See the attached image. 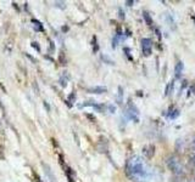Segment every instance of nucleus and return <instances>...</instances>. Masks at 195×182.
<instances>
[{"mask_svg": "<svg viewBox=\"0 0 195 182\" xmlns=\"http://www.w3.org/2000/svg\"><path fill=\"white\" fill-rule=\"evenodd\" d=\"M127 176L134 182H148L151 177V171L139 155L130 157L126 163Z\"/></svg>", "mask_w": 195, "mask_h": 182, "instance_id": "obj_1", "label": "nucleus"}, {"mask_svg": "<svg viewBox=\"0 0 195 182\" xmlns=\"http://www.w3.org/2000/svg\"><path fill=\"white\" fill-rule=\"evenodd\" d=\"M166 165H167V168L172 171V174L174 175V176H179V175H183V170H184V168H183V165H182V163H181V160H179V158L177 157V155H170L167 159H166Z\"/></svg>", "mask_w": 195, "mask_h": 182, "instance_id": "obj_2", "label": "nucleus"}, {"mask_svg": "<svg viewBox=\"0 0 195 182\" xmlns=\"http://www.w3.org/2000/svg\"><path fill=\"white\" fill-rule=\"evenodd\" d=\"M127 115L130 120H133L134 123H138L139 121V109L137 108V106L134 103H132L129 101L128 107H127Z\"/></svg>", "mask_w": 195, "mask_h": 182, "instance_id": "obj_3", "label": "nucleus"}, {"mask_svg": "<svg viewBox=\"0 0 195 182\" xmlns=\"http://www.w3.org/2000/svg\"><path fill=\"white\" fill-rule=\"evenodd\" d=\"M151 46H152V44H151L150 39H148V38L141 39V51L145 57L151 55Z\"/></svg>", "mask_w": 195, "mask_h": 182, "instance_id": "obj_4", "label": "nucleus"}, {"mask_svg": "<svg viewBox=\"0 0 195 182\" xmlns=\"http://www.w3.org/2000/svg\"><path fill=\"white\" fill-rule=\"evenodd\" d=\"M43 169H44L45 176H46V178H48V181H49V182H57V180H56V176L54 175L53 170H51V168H50L48 164L43 163Z\"/></svg>", "mask_w": 195, "mask_h": 182, "instance_id": "obj_5", "label": "nucleus"}, {"mask_svg": "<svg viewBox=\"0 0 195 182\" xmlns=\"http://www.w3.org/2000/svg\"><path fill=\"white\" fill-rule=\"evenodd\" d=\"M143 154H144L145 158L151 159L154 155H155V146L151 145V143L144 146V148H143Z\"/></svg>", "mask_w": 195, "mask_h": 182, "instance_id": "obj_6", "label": "nucleus"}, {"mask_svg": "<svg viewBox=\"0 0 195 182\" xmlns=\"http://www.w3.org/2000/svg\"><path fill=\"white\" fill-rule=\"evenodd\" d=\"M163 19H165V22L172 28V29H176V21H174V18L171 14L166 12V14H163Z\"/></svg>", "mask_w": 195, "mask_h": 182, "instance_id": "obj_7", "label": "nucleus"}, {"mask_svg": "<svg viewBox=\"0 0 195 182\" xmlns=\"http://www.w3.org/2000/svg\"><path fill=\"white\" fill-rule=\"evenodd\" d=\"M98 152H100V153H106L107 149H109V146H107V141L105 140H99L98 142Z\"/></svg>", "mask_w": 195, "mask_h": 182, "instance_id": "obj_8", "label": "nucleus"}, {"mask_svg": "<svg viewBox=\"0 0 195 182\" xmlns=\"http://www.w3.org/2000/svg\"><path fill=\"white\" fill-rule=\"evenodd\" d=\"M183 68H184V64H183L182 61L177 62L176 67H174V75H176V78H181V75L183 73Z\"/></svg>", "mask_w": 195, "mask_h": 182, "instance_id": "obj_9", "label": "nucleus"}, {"mask_svg": "<svg viewBox=\"0 0 195 182\" xmlns=\"http://www.w3.org/2000/svg\"><path fill=\"white\" fill-rule=\"evenodd\" d=\"M88 91H89V92H91V94H104V92H106V91H107V89L105 86H94V87L88 89Z\"/></svg>", "mask_w": 195, "mask_h": 182, "instance_id": "obj_10", "label": "nucleus"}, {"mask_svg": "<svg viewBox=\"0 0 195 182\" xmlns=\"http://www.w3.org/2000/svg\"><path fill=\"white\" fill-rule=\"evenodd\" d=\"M167 112H168V113H167V117L171 118V119H176V118L179 115V109L174 108V107H170Z\"/></svg>", "mask_w": 195, "mask_h": 182, "instance_id": "obj_11", "label": "nucleus"}, {"mask_svg": "<svg viewBox=\"0 0 195 182\" xmlns=\"http://www.w3.org/2000/svg\"><path fill=\"white\" fill-rule=\"evenodd\" d=\"M143 17H144V21H145V23L148 26H152L154 24V21H152V18H151V16H150V14L148 11L143 12Z\"/></svg>", "mask_w": 195, "mask_h": 182, "instance_id": "obj_12", "label": "nucleus"}, {"mask_svg": "<svg viewBox=\"0 0 195 182\" xmlns=\"http://www.w3.org/2000/svg\"><path fill=\"white\" fill-rule=\"evenodd\" d=\"M188 164L190 168H193L195 170V153H190L188 155Z\"/></svg>", "mask_w": 195, "mask_h": 182, "instance_id": "obj_13", "label": "nucleus"}, {"mask_svg": "<svg viewBox=\"0 0 195 182\" xmlns=\"http://www.w3.org/2000/svg\"><path fill=\"white\" fill-rule=\"evenodd\" d=\"M32 23H33V27H34L36 30H40V32H42V30L44 29V28H43V24L40 23L38 19H32Z\"/></svg>", "mask_w": 195, "mask_h": 182, "instance_id": "obj_14", "label": "nucleus"}, {"mask_svg": "<svg viewBox=\"0 0 195 182\" xmlns=\"http://www.w3.org/2000/svg\"><path fill=\"white\" fill-rule=\"evenodd\" d=\"M67 82H68V75H67V74H66V72H65V74L60 78V85L62 86V87H66Z\"/></svg>", "mask_w": 195, "mask_h": 182, "instance_id": "obj_15", "label": "nucleus"}, {"mask_svg": "<svg viewBox=\"0 0 195 182\" xmlns=\"http://www.w3.org/2000/svg\"><path fill=\"white\" fill-rule=\"evenodd\" d=\"M75 100H76V94L72 92V94L68 96V98H67V106H68V107H72V105H73V102H75Z\"/></svg>", "mask_w": 195, "mask_h": 182, "instance_id": "obj_16", "label": "nucleus"}, {"mask_svg": "<svg viewBox=\"0 0 195 182\" xmlns=\"http://www.w3.org/2000/svg\"><path fill=\"white\" fill-rule=\"evenodd\" d=\"M173 82H171V83H168V85L166 86V91H165V96H170L171 94H172V91H173Z\"/></svg>", "mask_w": 195, "mask_h": 182, "instance_id": "obj_17", "label": "nucleus"}, {"mask_svg": "<svg viewBox=\"0 0 195 182\" xmlns=\"http://www.w3.org/2000/svg\"><path fill=\"white\" fill-rule=\"evenodd\" d=\"M190 149H191L193 153H195V135L193 136V138L190 141Z\"/></svg>", "mask_w": 195, "mask_h": 182, "instance_id": "obj_18", "label": "nucleus"}, {"mask_svg": "<svg viewBox=\"0 0 195 182\" xmlns=\"http://www.w3.org/2000/svg\"><path fill=\"white\" fill-rule=\"evenodd\" d=\"M55 6H56V7H60V9H62V10L66 9V4H65L64 1H56V3H55Z\"/></svg>", "mask_w": 195, "mask_h": 182, "instance_id": "obj_19", "label": "nucleus"}, {"mask_svg": "<svg viewBox=\"0 0 195 182\" xmlns=\"http://www.w3.org/2000/svg\"><path fill=\"white\" fill-rule=\"evenodd\" d=\"M93 51L96 52L98 51V43H96V38L93 37Z\"/></svg>", "mask_w": 195, "mask_h": 182, "instance_id": "obj_20", "label": "nucleus"}, {"mask_svg": "<svg viewBox=\"0 0 195 182\" xmlns=\"http://www.w3.org/2000/svg\"><path fill=\"white\" fill-rule=\"evenodd\" d=\"M118 98H120V103H121L122 100H123V89L121 86L118 87Z\"/></svg>", "mask_w": 195, "mask_h": 182, "instance_id": "obj_21", "label": "nucleus"}, {"mask_svg": "<svg viewBox=\"0 0 195 182\" xmlns=\"http://www.w3.org/2000/svg\"><path fill=\"white\" fill-rule=\"evenodd\" d=\"M30 45H32V47H34V49L37 50V51H38V52L40 51V46L38 45V43H37V42H33V43H32V44H30Z\"/></svg>", "mask_w": 195, "mask_h": 182, "instance_id": "obj_22", "label": "nucleus"}, {"mask_svg": "<svg viewBox=\"0 0 195 182\" xmlns=\"http://www.w3.org/2000/svg\"><path fill=\"white\" fill-rule=\"evenodd\" d=\"M125 52H126V55H127V57L129 58V59H133V57H132V55H130V51H129V50L126 47L125 49Z\"/></svg>", "mask_w": 195, "mask_h": 182, "instance_id": "obj_23", "label": "nucleus"}, {"mask_svg": "<svg viewBox=\"0 0 195 182\" xmlns=\"http://www.w3.org/2000/svg\"><path fill=\"white\" fill-rule=\"evenodd\" d=\"M118 16H120L121 19H125V12H123L121 9H120V11H118Z\"/></svg>", "mask_w": 195, "mask_h": 182, "instance_id": "obj_24", "label": "nucleus"}, {"mask_svg": "<svg viewBox=\"0 0 195 182\" xmlns=\"http://www.w3.org/2000/svg\"><path fill=\"white\" fill-rule=\"evenodd\" d=\"M60 61H62V64H64V66L66 64V61H65V56H64V54H61V55H60Z\"/></svg>", "mask_w": 195, "mask_h": 182, "instance_id": "obj_25", "label": "nucleus"}, {"mask_svg": "<svg viewBox=\"0 0 195 182\" xmlns=\"http://www.w3.org/2000/svg\"><path fill=\"white\" fill-rule=\"evenodd\" d=\"M54 50H55V45H54L53 42H50V51H51V52H54Z\"/></svg>", "mask_w": 195, "mask_h": 182, "instance_id": "obj_26", "label": "nucleus"}, {"mask_svg": "<svg viewBox=\"0 0 195 182\" xmlns=\"http://www.w3.org/2000/svg\"><path fill=\"white\" fill-rule=\"evenodd\" d=\"M109 109L111 110V113H115V112H116V108H115V106H114V105H111V106L109 107Z\"/></svg>", "mask_w": 195, "mask_h": 182, "instance_id": "obj_27", "label": "nucleus"}, {"mask_svg": "<svg viewBox=\"0 0 195 182\" xmlns=\"http://www.w3.org/2000/svg\"><path fill=\"white\" fill-rule=\"evenodd\" d=\"M126 4H127V6H133L134 1H133V0H128V1H126Z\"/></svg>", "mask_w": 195, "mask_h": 182, "instance_id": "obj_28", "label": "nucleus"}, {"mask_svg": "<svg viewBox=\"0 0 195 182\" xmlns=\"http://www.w3.org/2000/svg\"><path fill=\"white\" fill-rule=\"evenodd\" d=\"M112 43H114V44H112V47H116V46H117V39H116V38H114V40H112Z\"/></svg>", "mask_w": 195, "mask_h": 182, "instance_id": "obj_29", "label": "nucleus"}, {"mask_svg": "<svg viewBox=\"0 0 195 182\" xmlns=\"http://www.w3.org/2000/svg\"><path fill=\"white\" fill-rule=\"evenodd\" d=\"M155 32H156V35H157V37H159V39H160V38H161V34H160V30H159V29H155Z\"/></svg>", "mask_w": 195, "mask_h": 182, "instance_id": "obj_30", "label": "nucleus"}, {"mask_svg": "<svg viewBox=\"0 0 195 182\" xmlns=\"http://www.w3.org/2000/svg\"><path fill=\"white\" fill-rule=\"evenodd\" d=\"M44 106H45V108H46V110H48V112H49V110H50V107L48 106V103L45 102V101H44Z\"/></svg>", "mask_w": 195, "mask_h": 182, "instance_id": "obj_31", "label": "nucleus"}, {"mask_svg": "<svg viewBox=\"0 0 195 182\" xmlns=\"http://www.w3.org/2000/svg\"><path fill=\"white\" fill-rule=\"evenodd\" d=\"M187 182H195V178H191V180H189V181H187Z\"/></svg>", "mask_w": 195, "mask_h": 182, "instance_id": "obj_32", "label": "nucleus"}, {"mask_svg": "<svg viewBox=\"0 0 195 182\" xmlns=\"http://www.w3.org/2000/svg\"><path fill=\"white\" fill-rule=\"evenodd\" d=\"M37 182H42V181H40V178H39V177H37Z\"/></svg>", "mask_w": 195, "mask_h": 182, "instance_id": "obj_33", "label": "nucleus"}, {"mask_svg": "<svg viewBox=\"0 0 195 182\" xmlns=\"http://www.w3.org/2000/svg\"><path fill=\"white\" fill-rule=\"evenodd\" d=\"M193 21H194V23H195V16H193Z\"/></svg>", "mask_w": 195, "mask_h": 182, "instance_id": "obj_34", "label": "nucleus"}]
</instances>
